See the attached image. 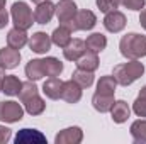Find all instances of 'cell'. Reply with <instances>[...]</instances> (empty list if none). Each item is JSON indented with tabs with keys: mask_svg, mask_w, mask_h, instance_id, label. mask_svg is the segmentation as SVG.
<instances>
[{
	"mask_svg": "<svg viewBox=\"0 0 146 144\" xmlns=\"http://www.w3.org/2000/svg\"><path fill=\"white\" fill-rule=\"evenodd\" d=\"M7 0H0V29H5L9 24V12H7Z\"/></svg>",
	"mask_w": 146,
	"mask_h": 144,
	"instance_id": "cell-33",
	"label": "cell"
},
{
	"mask_svg": "<svg viewBox=\"0 0 146 144\" xmlns=\"http://www.w3.org/2000/svg\"><path fill=\"white\" fill-rule=\"evenodd\" d=\"M24 112L26 110L19 102L3 100V102H0V122H5V124L19 122L24 117Z\"/></svg>",
	"mask_w": 146,
	"mask_h": 144,
	"instance_id": "cell-4",
	"label": "cell"
},
{
	"mask_svg": "<svg viewBox=\"0 0 146 144\" xmlns=\"http://www.w3.org/2000/svg\"><path fill=\"white\" fill-rule=\"evenodd\" d=\"M133 112L138 115V117H146V98L143 97H139L138 95V98L134 100V104H133Z\"/></svg>",
	"mask_w": 146,
	"mask_h": 144,
	"instance_id": "cell-31",
	"label": "cell"
},
{
	"mask_svg": "<svg viewBox=\"0 0 146 144\" xmlns=\"http://www.w3.org/2000/svg\"><path fill=\"white\" fill-rule=\"evenodd\" d=\"M54 10H56V5L51 0H44V2L37 3V7L34 9V22L46 26L54 17Z\"/></svg>",
	"mask_w": 146,
	"mask_h": 144,
	"instance_id": "cell-8",
	"label": "cell"
},
{
	"mask_svg": "<svg viewBox=\"0 0 146 144\" xmlns=\"http://www.w3.org/2000/svg\"><path fill=\"white\" fill-rule=\"evenodd\" d=\"M126 24H127V19H126V15H124L122 12H119V10L107 12L106 17H104V27H106V31H109L112 34H117V32L124 31Z\"/></svg>",
	"mask_w": 146,
	"mask_h": 144,
	"instance_id": "cell-6",
	"label": "cell"
},
{
	"mask_svg": "<svg viewBox=\"0 0 146 144\" xmlns=\"http://www.w3.org/2000/svg\"><path fill=\"white\" fill-rule=\"evenodd\" d=\"M97 7L100 9V12L107 14V12H112V10H117L119 9V0H95Z\"/></svg>",
	"mask_w": 146,
	"mask_h": 144,
	"instance_id": "cell-30",
	"label": "cell"
},
{
	"mask_svg": "<svg viewBox=\"0 0 146 144\" xmlns=\"http://www.w3.org/2000/svg\"><path fill=\"white\" fill-rule=\"evenodd\" d=\"M115 87H117V81L112 75H104L100 76V80L97 81V93H102V95H114L115 93Z\"/></svg>",
	"mask_w": 146,
	"mask_h": 144,
	"instance_id": "cell-24",
	"label": "cell"
},
{
	"mask_svg": "<svg viewBox=\"0 0 146 144\" xmlns=\"http://www.w3.org/2000/svg\"><path fill=\"white\" fill-rule=\"evenodd\" d=\"M21 87H22V81H21L15 75H5L3 83H2V92H3L5 95H9V97L19 95Z\"/></svg>",
	"mask_w": 146,
	"mask_h": 144,
	"instance_id": "cell-22",
	"label": "cell"
},
{
	"mask_svg": "<svg viewBox=\"0 0 146 144\" xmlns=\"http://www.w3.org/2000/svg\"><path fill=\"white\" fill-rule=\"evenodd\" d=\"M82 87L75 81V80H66L63 81V88H61V98L66 104H78L82 100Z\"/></svg>",
	"mask_w": 146,
	"mask_h": 144,
	"instance_id": "cell-11",
	"label": "cell"
},
{
	"mask_svg": "<svg viewBox=\"0 0 146 144\" xmlns=\"http://www.w3.org/2000/svg\"><path fill=\"white\" fill-rule=\"evenodd\" d=\"M61 88H63V81L58 76H49L44 83H42V93L51 98V100H58L61 98Z\"/></svg>",
	"mask_w": 146,
	"mask_h": 144,
	"instance_id": "cell-15",
	"label": "cell"
},
{
	"mask_svg": "<svg viewBox=\"0 0 146 144\" xmlns=\"http://www.w3.org/2000/svg\"><path fill=\"white\" fill-rule=\"evenodd\" d=\"M46 108V102L39 97V95H34L33 98L26 100L24 102V110L29 114V115H41Z\"/></svg>",
	"mask_w": 146,
	"mask_h": 144,
	"instance_id": "cell-27",
	"label": "cell"
},
{
	"mask_svg": "<svg viewBox=\"0 0 146 144\" xmlns=\"http://www.w3.org/2000/svg\"><path fill=\"white\" fill-rule=\"evenodd\" d=\"M29 49L31 51H34L37 54H46L49 49H51V44H53V41H51V36H48L46 32H42V31H39V32H34L31 39H29Z\"/></svg>",
	"mask_w": 146,
	"mask_h": 144,
	"instance_id": "cell-9",
	"label": "cell"
},
{
	"mask_svg": "<svg viewBox=\"0 0 146 144\" xmlns=\"http://www.w3.org/2000/svg\"><path fill=\"white\" fill-rule=\"evenodd\" d=\"M14 143L15 144H36V143H41L44 144L46 143V136L42 134V132H39L37 129H29V127H26V129H21L17 134H15V137H14Z\"/></svg>",
	"mask_w": 146,
	"mask_h": 144,
	"instance_id": "cell-12",
	"label": "cell"
},
{
	"mask_svg": "<svg viewBox=\"0 0 146 144\" xmlns=\"http://www.w3.org/2000/svg\"><path fill=\"white\" fill-rule=\"evenodd\" d=\"M85 51H87L85 41H82V39H72V41L63 48V56H65V59L76 63V59H78Z\"/></svg>",
	"mask_w": 146,
	"mask_h": 144,
	"instance_id": "cell-14",
	"label": "cell"
},
{
	"mask_svg": "<svg viewBox=\"0 0 146 144\" xmlns=\"http://www.w3.org/2000/svg\"><path fill=\"white\" fill-rule=\"evenodd\" d=\"M114 95H102V93H94L92 97V105L97 112L100 114H106V112H110V108L114 105Z\"/></svg>",
	"mask_w": 146,
	"mask_h": 144,
	"instance_id": "cell-20",
	"label": "cell"
},
{
	"mask_svg": "<svg viewBox=\"0 0 146 144\" xmlns=\"http://www.w3.org/2000/svg\"><path fill=\"white\" fill-rule=\"evenodd\" d=\"M97 24V15L92 10H78L75 15V27L76 31H92Z\"/></svg>",
	"mask_w": 146,
	"mask_h": 144,
	"instance_id": "cell-13",
	"label": "cell"
},
{
	"mask_svg": "<svg viewBox=\"0 0 146 144\" xmlns=\"http://www.w3.org/2000/svg\"><path fill=\"white\" fill-rule=\"evenodd\" d=\"M72 80H75L82 88H90L92 85H94V80H95V76H94V71H87V70H80V68H76L72 75Z\"/></svg>",
	"mask_w": 146,
	"mask_h": 144,
	"instance_id": "cell-28",
	"label": "cell"
},
{
	"mask_svg": "<svg viewBox=\"0 0 146 144\" xmlns=\"http://www.w3.org/2000/svg\"><path fill=\"white\" fill-rule=\"evenodd\" d=\"M121 54L126 59H139L146 56V36L138 32H129L121 37L119 42Z\"/></svg>",
	"mask_w": 146,
	"mask_h": 144,
	"instance_id": "cell-2",
	"label": "cell"
},
{
	"mask_svg": "<svg viewBox=\"0 0 146 144\" xmlns=\"http://www.w3.org/2000/svg\"><path fill=\"white\" fill-rule=\"evenodd\" d=\"M51 41H53L54 46H58V48L63 49V48L72 41V31H70L66 26H61V24H60V27H56V29L53 31Z\"/></svg>",
	"mask_w": 146,
	"mask_h": 144,
	"instance_id": "cell-23",
	"label": "cell"
},
{
	"mask_svg": "<svg viewBox=\"0 0 146 144\" xmlns=\"http://www.w3.org/2000/svg\"><path fill=\"white\" fill-rule=\"evenodd\" d=\"M100 61H99V54L92 53V51H85L78 59H76V68L80 70H87V71H95L99 68Z\"/></svg>",
	"mask_w": 146,
	"mask_h": 144,
	"instance_id": "cell-18",
	"label": "cell"
},
{
	"mask_svg": "<svg viewBox=\"0 0 146 144\" xmlns=\"http://www.w3.org/2000/svg\"><path fill=\"white\" fill-rule=\"evenodd\" d=\"M29 42V37H27V31H22V29H10L7 32V46L14 48V49H22L26 44Z\"/></svg>",
	"mask_w": 146,
	"mask_h": 144,
	"instance_id": "cell-17",
	"label": "cell"
},
{
	"mask_svg": "<svg viewBox=\"0 0 146 144\" xmlns=\"http://www.w3.org/2000/svg\"><path fill=\"white\" fill-rule=\"evenodd\" d=\"M63 63L54 58V56H48L42 59V70H44V75L49 78V76H60L63 73Z\"/></svg>",
	"mask_w": 146,
	"mask_h": 144,
	"instance_id": "cell-21",
	"label": "cell"
},
{
	"mask_svg": "<svg viewBox=\"0 0 146 144\" xmlns=\"http://www.w3.org/2000/svg\"><path fill=\"white\" fill-rule=\"evenodd\" d=\"M143 75H145V65L139 59H127V63H121L114 66V73H112L117 85H122V87L133 85Z\"/></svg>",
	"mask_w": 146,
	"mask_h": 144,
	"instance_id": "cell-1",
	"label": "cell"
},
{
	"mask_svg": "<svg viewBox=\"0 0 146 144\" xmlns=\"http://www.w3.org/2000/svg\"><path fill=\"white\" fill-rule=\"evenodd\" d=\"M131 136L133 141L138 144H146V119H138L131 124Z\"/></svg>",
	"mask_w": 146,
	"mask_h": 144,
	"instance_id": "cell-25",
	"label": "cell"
},
{
	"mask_svg": "<svg viewBox=\"0 0 146 144\" xmlns=\"http://www.w3.org/2000/svg\"><path fill=\"white\" fill-rule=\"evenodd\" d=\"M21 51L19 49H14L10 46L7 48H2L0 49V66L5 68V70H14L19 66L21 63Z\"/></svg>",
	"mask_w": 146,
	"mask_h": 144,
	"instance_id": "cell-10",
	"label": "cell"
},
{
	"mask_svg": "<svg viewBox=\"0 0 146 144\" xmlns=\"http://www.w3.org/2000/svg\"><path fill=\"white\" fill-rule=\"evenodd\" d=\"M31 2H34V3H41V2H44V0H31Z\"/></svg>",
	"mask_w": 146,
	"mask_h": 144,
	"instance_id": "cell-38",
	"label": "cell"
},
{
	"mask_svg": "<svg viewBox=\"0 0 146 144\" xmlns=\"http://www.w3.org/2000/svg\"><path fill=\"white\" fill-rule=\"evenodd\" d=\"M122 7H126V9H129V10H143L146 5V0H122V3H121Z\"/></svg>",
	"mask_w": 146,
	"mask_h": 144,
	"instance_id": "cell-32",
	"label": "cell"
},
{
	"mask_svg": "<svg viewBox=\"0 0 146 144\" xmlns=\"http://www.w3.org/2000/svg\"><path fill=\"white\" fill-rule=\"evenodd\" d=\"M85 48H87V51H92V53L99 54V53H102L107 48V37L104 34H100V32H94V34H90L87 37Z\"/></svg>",
	"mask_w": 146,
	"mask_h": 144,
	"instance_id": "cell-19",
	"label": "cell"
},
{
	"mask_svg": "<svg viewBox=\"0 0 146 144\" xmlns=\"http://www.w3.org/2000/svg\"><path fill=\"white\" fill-rule=\"evenodd\" d=\"M83 141V131L78 126L61 129L54 136V144H80Z\"/></svg>",
	"mask_w": 146,
	"mask_h": 144,
	"instance_id": "cell-7",
	"label": "cell"
},
{
	"mask_svg": "<svg viewBox=\"0 0 146 144\" xmlns=\"http://www.w3.org/2000/svg\"><path fill=\"white\" fill-rule=\"evenodd\" d=\"M10 137H12V131L9 127H5V126H0V144L9 143Z\"/></svg>",
	"mask_w": 146,
	"mask_h": 144,
	"instance_id": "cell-34",
	"label": "cell"
},
{
	"mask_svg": "<svg viewBox=\"0 0 146 144\" xmlns=\"http://www.w3.org/2000/svg\"><path fill=\"white\" fill-rule=\"evenodd\" d=\"M139 97H143V98H146V85L139 90Z\"/></svg>",
	"mask_w": 146,
	"mask_h": 144,
	"instance_id": "cell-37",
	"label": "cell"
},
{
	"mask_svg": "<svg viewBox=\"0 0 146 144\" xmlns=\"http://www.w3.org/2000/svg\"><path fill=\"white\" fill-rule=\"evenodd\" d=\"M131 115V107L127 105L126 100H115L110 108V117L115 124H124Z\"/></svg>",
	"mask_w": 146,
	"mask_h": 144,
	"instance_id": "cell-16",
	"label": "cell"
},
{
	"mask_svg": "<svg viewBox=\"0 0 146 144\" xmlns=\"http://www.w3.org/2000/svg\"><path fill=\"white\" fill-rule=\"evenodd\" d=\"M139 24H141V27L146 31V9H143L141 14H139Z\"/></svg>",
	"mask_w": 146,
	"mask_h": 144,
	"instance_id": "cell-35",
	"label": "cell"
},
{
	"mask_svg": "<svg viewBox=\"0 0 146 144\" xmlns=\"http://www.w3.org/2000/svg\"><path fill=\"white\" fill-rule=\"evenodd\" d=\"M10 17H12L14 27L22 29V31L31 29L33 24H34V14L29 9V5L26 2H22V0L12 3V7H10Z\"/></svg>",
	"mask_w": 146,
	"mask_h": 144,
	"instance_id": "cell-3",
	"label": "cell"
},
{
	"mask_svg": "<svg viewBox=\"0 0 146 144\" xmlns=\"http://www.w3.org/2000/svg\"><path fill=\"white\" fill-rule=\"evenodd\" d=\"M76 12H78V7H76V3L73 0H60L56 3L54 15L58 17V22L61 26H66V24H70L75 19Z\"/></svg>",
	"mask_w": 146,
	"mask_h": 144,
	"instance_id": "cell-5",
	"label": "cell"
},
{
	"mask_svg": "<svg viewBox=\"0 0 146 144\" xmlns=\"http://www.w3.org/2000/svg\"><path fill=\"white\" fill-rule=\"evenodd\" d=\"M34 95H39V90H37V87H36V81H33V80L22 81V87H21V92H19V98H21V102L24 104L26 100L33 98Z\"/></svg>",
	"mask_w": 146,
	"mask_h": 144,
	"instance_id": "cell-29",
	"label": "cell"
},
{
	"mask_svg": "<svg viewBox=\"0 0 146 144\" xmlns=\"http://www.w3.org/2000/svg\"><path fill=\"white\" fill-rule=\"evenodd\" d=\"M3 78H5V68L0 66V92H2V83H3Z\"/></svg>",
	"mask_w": 146,
	"mask_h": 144,
	"instance_id": "cell-36",
	"label": "cell"
},
{
	"mask_svg": "<svg viewBox=\"0 0 146 144\" xmlns=\"http://www.w3.org/2000/svg\"><path fill=\"white\" fill-rule=\"evenodd\" d=\"M26 76L27 80H33V81H37L42 76H46L42 70V59H31L26 65Z\"/></svg>",
	"mask_w": 146,
	"mask_h": 144,
	"instance_id": "cell-26",
	"label": "cell"
}]
</instances>
